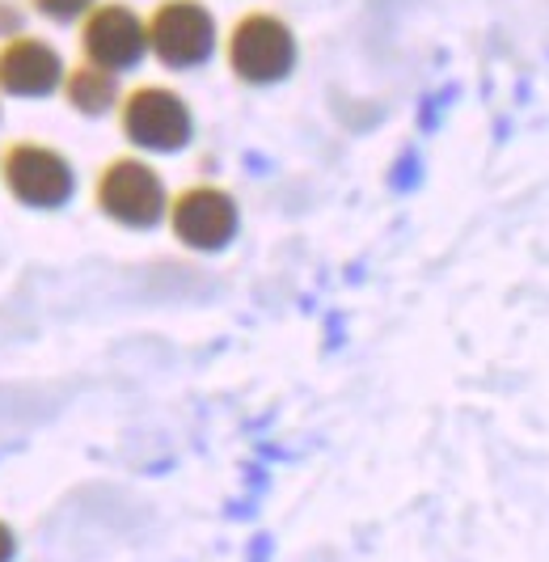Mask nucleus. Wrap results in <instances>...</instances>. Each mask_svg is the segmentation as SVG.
Listing matches in <instances>:
<instances>
[{
  "label": "nucleus",
  "mask_w": 549,
  "mask_h": 562,
  "mask_svg": "<svg viewBox=\"0 0 549 562\" xmlns=\"http://www.w3.org/2000/svg\"><path fill=\"white\" fill-rule=\"evenodd\" d=\"M228 64L249 85H271L292 72L296 64V38L271 13H249L228 34Z\"/></svg>",
  "instance_id": "f257e3e1"
},
{
  "label": "nucleus",
  "mask_w": 549,
  "mask_h": 562,
  "mask_svg": "<svg viewBox=\"0 0 549 562\" xmlns=\"http://www.w3.org/2000/svg\"><path fill=\"white\" fill-rule=\"evenodd\" d=\"M98 207L119 225L148 228L169 212V199H165L157 169H148L136 157H119L98 178Z\"/></svg>",
  "instance_id": "f03ea898"
},
{
  "label": "nucleus",
  "mask_w": 549,
  "mask_h": 562,
  "mask_svg": "<svg viewBox=\"0 0 549 562\" xmlns=\"http://www.w3.org/2000/svg\"><path fill=\"white\" fill-rule=\"evenodd\" d=\"M148 47L169 68H194L216 47V22L194 0H165L148 18Z\"/></svg>",
  "instance_id": "7ed1b4c3"
},
{
  "label": "nucleus",
  "mask_w": 549,
  "mask_h": 562,
  "mask_svg": "<svg viewBox=\"0 0 549 562\" xmlns=\"http://www.w3.org/2000/svg\"><path fill=\"white\" fill-rule=\"evenodd\" d=\"M123 132L148 153H173L191 140V111L173 89L144 85L123 102Z\"/></svg>",
  "instance_id": "20e7f679"
},
{
  "label": "nucleus",
  "mask_w": 549,
  "mask_h": 562,
  "mask_svg": "<svg viewBox=\"0 0 549 562\" xmlns=\"http://www.w3.org/2000/svg\"><path fill=\"white\" fill-rule=\"evenodd\" d=\"M4 187L26 207H59L72 195V166L47 144H13L4 157Z\"/></svg>",
  "instance_id": "39448f33"
},
{
  "label": "nucleus",
  "mask_w": 549,
  "mask_h": 562,
  "mask_svg": "<svg viewBox=\"0 0 549 562\" xmlns=\"http://www.w3.org/2000/svg\"><path fill=\"white\" fill-rule=\"evenodd\" d=\"M169 225L191 250H220L237 233V203L220 187H191L169 203Z\"/></svg>",
  "instance_id": "423d86ee"
},
{
  "label": "nucleus",
  "mask_w": 549,
  "mask_h": 562,
  "mask_svg": "<svg viewBox=\"0 0 549 562\" xmlns=\"http://www.w3.org/2000/svg\"><path fill=\"white\" fill-rule=\"evenodd\" d=\"M81 43L89 64L119 72V68H132L148 52V26L139 22L127 4H98L85 18Z\"/></svg>",
  "instance_id": "0eeeda50"
},
{
  "label": "nucleus",
  "mask_w": 549,
  "mask_h": 562,
  "mask_svg": "<svg viewBox=\"0 0 549 562\" xmlns=\"http://www.w3.org/2000/svg\"><path fill=\"white\" fill-rule=\"evenodd\" d=\"M64 81V64L47 43L38 38H9L0 47V89L18 98H38L52 93Z\"/></svg>",
  "instance_id": "6e6552de"
},
{
  "label": "nucleus",
  "mask_w": 549,
  "mask_h": 562,
  "mask_svg": "<svg viewBox=\"0 0 549 562\" xmlns=\"http://www.w3.org/2000/svg\"><path fill=\"white\" fill-rule=\"evenodd\" d=\"M64 89H68V102L81 114H107L119 98V85H114V72L110 68H98V64H81L64 77Z\"/></svg>",
  "instance_id": "1a4fd4ad"
},
{
  "label": "nucleus",
  "mask_w": 549,
  "mask_h": 562,
  "mask_svg": "<svg viewBox=\"0 0 549 562\" xmlns=\"http://www.w3.org/2000/svg\"><path fill=\"white\" fill-rule=\"evenodd\" d=\"M34 9L55 18V22H72V18H81V13L93 9V0H34Z\"/></svg>",
  "instance_id": "9d476101"
},
{
  "label": "nucleus",
  "mask_w": 549,
  "mask_h": 562,
  "mask_svg": "<svg viewBox=\"0 0 549 562\" xmlns=\"http://www.w3.org/2000/svg\"><path fill=\"white\" fill-rule=\"evenodd\" d=\"M13 550H18V541H13V533L0 525V562H9L13 559Z\"/></svg>",
  "instance_id": "9b49d317"
}]
</instances>
